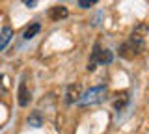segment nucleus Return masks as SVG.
<instances>
[{"instance_id": "9b49d317", "label": "nucleus", "mask_w": 149, "mask_h": 134, "mask_svg": "<svg viewBox=\"0 0 149 134\" xmlns=\"http://www.w3.org/2000/svg\"><path fill=\"white\" fill-rule=\"evenodd\" d=\"M78 8H82V10H90L91 6H95V2L93 0H80V2H77Z\"/></svg>"}, {"instance_id": "39448f33", "label": "nucleus", "mask_w": 149, "mask_h": 134, "mask_svg": "<svg viewBox=\"0 0 149 134\" xmlns=\"http://www.w3.org/2000/svg\"><path fill=\"white\" fill-rule=\"evenodd\" d=\"M80 95H82L80 84H71V86H67V93H65V103H67V104H77V101L80 99Z\"/></svg>"}, {"instance_id": "20e7f679", "label": "nucleus", "mask_w": 149, "mask_h": 134, "mask_svg": "<svg viewBox=\"0 0 149 134\" xmlns=\"http://www.w3.org/2000/svg\"><path fill=\"white\" fill-rule=\"evenodd\" d=\"M30 99H32V93H30V90H28V86H26V80L22 78V82L19 84V91H17V101H19V106H28L30 104Z\"/></svg>"}, {"instance_id": "f03ea898", "label": "nucleus", "mask_w": 149, "mask_h": 134, "mask_svg": "<svg viewBox=\"0 0 149 134\" xmlns=\"http://www.w3.org/2000/svg\"><path fill=\"white\" fill-rule=\"evenodd\" d=\"M143 49H146V41H143V37L138 35V34H132L125 43H121L119 56L125 58V60H132V58H136L138 54H142Z\"/></svg>"}, {"instance_id": "f257e3e1", "label": "nucleus", "mask_w": 149, "mask_h": 134, "mask_svg": "<svg viewBox=\"0 0 149 134\" xmlns=\"http://www.w3.org/2000/svg\"><path fill=\"white\" fill-rule=\"evenodd\" d=\"M108 97V86L106 84H99V86H93L90 90H86L80 95V99L77 101V106L80 108H88V106H95L102 103V101Z\"/></svg>"}, {"instance_id": "f8f14e48", "label": "nucleus", "mask_w": 149, "mask_h": 134, "mask_svg": "<svg viewBox=\"0 0 149 134\" xmlns=\"http://www.w3.org/2000/svg\"><path fill=\"white\" fill-rule=\"evenodd\" d=\"M4 80H6V76H4V75H0V95H6L8 93V90H6V86H4Z\"/></svg>"}, {"instance_id": "ddd939ff", "label": "nucleus", "mask_w": 149, "mask_h": 134, "mask_svg": "<svg viewBox=\"0 0 149 134\" xmlns=\"http://www.w3.org/2000/svg\"><path fill=\"white\" fill-rule=\"evenodd\" d=\"M24 4H26L28 8H34V6H36V2H34V0H32V2H30V0H28V2H24Z\"/></svg>"}, {"instance_id": "9d476101", "label": "nucleus", "mask_w": 149, "mask_h": 134, "mask_svg": "<svg viewBox=\"0 0 149 134\" xmlns=\"http://www.w3.org/2000/svg\"><path fill=\"white\" fill-rule=\"evenodd\" d=\"M39 30H41V24H39V22H34L32 26H28V28L24 30V35H22V37H24V39H32V37H36V35L39 34Z\"/></svg>"}, {"instance_id": "7ed1b4c3", "label": "nucleus", "mask_w": 149, "mask_h": 134, "mask_svg": "<svg viewBox=\"0 0 149 134\" xmlns=\"http://www.w3.org/2000/svg\"><path fill=\"white\" fill-rule=\"evenodd\" d=\"M112 62H114V54H112L108 49H101V45L97 43L95 47H93L91 60L88 62V71H95L97 65H108Z\"/></svg>"}, {"instance_id": "6e6552de", "label": "nucleus", "mask_w": 149, "mask_h": 134, "mask_svg": "<svg viewBox=\"0 0 149 134\" xmlns=\"http://www.w3.org/2000/svg\"><path fill=\"white\" fill-rule=\"evenodd\" d=\"M129 99H130V97H129V91H121V93H116V99H114V108L121 112V110L125 108V104L129 103Z\"/></svg>"}, {"instance_id": "0eeeda50", "label": "nucleus", "mask_w": 149, "mask_h": 134, "mask_svg": "<svg viewBox=\"0 0 149 134\" xmlns=\"http://www.w3.org/2000/svg\"><path fill=\"white\" fill-rule=\"evenodd\" d=\"M13 37V28L11 26H4L2 30H0V50H4L8 47V43L11 41Z\"/></svg>"}, {"instance_id": "423d86ee", "label": "nucleus", "mask_w": 149, "mask_h": 134, "mask_svg": "<svg viewBox=\"0 0 149 134\" xmlns=\"http://www.w3.org/2000/svg\"><path fill=\"white\" fill-rule=\"evenodd\" d=\"M67 15H69V10H67L65 6H54V8H50V11H49L50 21H62V19H67Z\"/></svg>"}, {"instance_id": "1a4fd4ad", "label": "nucleus", "mask_w": 149, "mask_h": 134, "mask_svg": "<svg viewBox=\"0 0 149 134\" xmlns=\"http://www.w3.org/2000/svg\"><path fill=\"white\" fill-rule=\"evenodd\" d=\"M28 125H30L32 128H39V127H43V115H41L39 112H32L30 115H28Z\"/></svg>"}]
</instances>
